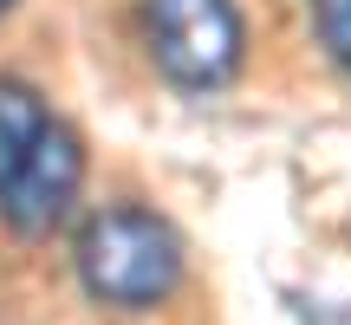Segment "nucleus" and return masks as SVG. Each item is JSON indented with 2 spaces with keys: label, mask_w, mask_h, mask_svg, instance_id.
Masks as SVG:
<instances>
[{
  "label": "nucleus",
  "mask_w": 351,
  "mask_h": 325,
  "mask_svg": "<svg viewBox=\"0 0 351 325\" xmlns=\"http://www.w3.org/2000/svg\"><path fill=\"white\" fill-rule=\"evenodd\" d=\"M7 7H13V0H0V13H7Z\"/></svg>",
  "instance_id": "obj_6"
},
{
  "label": "nucleus",
  "mask_w": 351,
  "mask_h": 325,
  "mask_svg": "<svg viewBox=\"0 0 351 325\" xmlns=\"http://www.w3.org/2000/svg\"><path fill=\"white\" fill-rule=\"evenodd\" d=\"M143 52L176 91H221L247 59V20L234 0H143Z\"/></svg>",
  "instance_id": "obj_2"
},
{
  "label": "nucleus",
  "mask_w": 351,
  "mask_h": 325,
  "mask_svg": "<svg viewBox=\"0 0 351 325\" xmlns=\"http://www.w3.org/2000/svg\"><path fill=\"white\" fill-rule=\"evenodd\" d=\"M306 13H313V33L326 46V59L351 78V0H306Z\"/></svg>",
  "instance_id": "obj_5"
},
{
  "label": "nucleus",
  "mask_w": 351,
  "mask_h": 325,
  "mask_svg": "<svg viewBox=\"0 0 351 325\" xmlns=\"http://www.w3.org/2000/svg\"><path fill=\"white\" fill-rule=\"evenodd\" d=\"M78 189H85V143H78V130L65 124V117H52L39 150L20 162V176H13L7 189H0V228H7L13 241L52 234V228L72 215Z\"/></svg>",
  "instance_id": "obj_3"
},
{
  "label": "nucleus",
  "mask_w": 351,
  "mask_h": 325,
  "mask_svg": "<svg viewBox=\"0 0 351 325\" xmlns=\"http://www.w3.org/2000/svg\"><path fill=\"white\" fill-rule=\"evenodd\" d=\"M72 274L85 300L104 313H156L182 293L189 248L169 228V215L143 202H104L72 234Z\"/></svg>",
  "instance_id": "obj_1"
},
{
  "label": "nucleus",
  "mask_w": 351,
  "mask_h": 325,
  "mask_svg": "<svg viewBox=\"0 0 351 325\" xmlns=\"http://www.w3.org/2000/svg\"><path fill=\"white\" fill-rule=\"evenodd\" d=\"M52 111L46 98H39L33 85H20V78H0V189L20 176V162L39 150V137H46Z\"/></svg>",
  "instance_id": "obj_4"
}]
</instances>
